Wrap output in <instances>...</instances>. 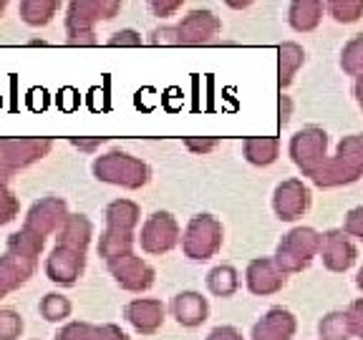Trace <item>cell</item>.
I'll use <instances>...</instances> for the list:
<instances>
[{
    "label": "cell",
    "mask_w": 363,
    "mask_h": 340,
    "mask_svg": "<svg viewBox=\"0 0 363 340\" xmlns=\"http://www.w3.org/2000/svg\"><path fill=\"white\" fill-rule=\"evenodd\" d=\"M104 220H106V230H104L101 239H99V257L106 262L116 260L121 255L134 252L136 242V227L142 222V210L139 204L131 199H113L104 210Z\"/></svg>",
    "instance_id": "6da1fadb"
},
{
    "label": "cell",
    "mask_w": 363,
    "mask_h": 340,
    "mask_svg": "<svg viewBox=\"0 0 363 340\" xmlns=\"http://www.w3.org/2000/svg\"><path fill=\"white\" fill-rule=\"evenodd\" d=\"M91 171L104 184L131 189V192L147 187L149 179H152V169H149L147 162H142V159L129 152H121V149H113V152L96 157L94 164H91Z\"/></svg>",
    "instance_id": "7a4b0ae2"
},
{
    "label": "cell",
    "mask_w": 363,
    "mask_h": 340,
    "mask_svg": "<svg viewBox=\"0 0 363 340\" xmlns=\"http://www.w3.org/2000/svg\"><path fill=\"white\" fill-rule=\"evenodd\" d=\"M363 176V134L343 136L335 147V154L328 157L320 174L313 179V184L320 189H335L353 184Z\"/></svg>",
    "instance_id": "3957f363"
},
{
    "label": "cell",
    "mask_w": 363,
    "mask_h": 340,
    "mask_svg": "<svg viewBox=\"0 0 363 340\" xmlns=\"http://www.w3.org/2000/svg\"><path fill=\"white\" fill-rule=\"evenodd\" d=\"M51 149L53 139L48 136H16V139L0 136V184H8V179H13L18 171L45 159Z\"/></svg>",
    "instance_id": "277c9868"
},
{
    "label": "cell",
    "mask_w": 363,
    "mask_h": 340,
    "mask_svg": "<svg viewBox=\"0 0 363 340\" xmlns=\"http://www.w3.org/2000/svg\"><path fill=\"white\" fill-rule=\"evenodd\" d=\"M318 252H320V232L313 227H295L288 234H283L272 260L285 275H295L306 270L318 257Z\"/></svg>",
    "instance_id": "5b68a950"
},
{
    "label": "cell",
    "mask_w": 363,
    "mask_h": 340,
    "mask_svg": "<svg viewBox=\"0 0 363 340\" xmlns=\"http://www.w3.org/2000/svg\"><path fill=\"white\" fill-rule=\"evenodd\" d=\"M225 242V227L215 215H194L182 232V252L194 262H204L215 257Z\"/></svg>",
    "instance_id": "8992f818"
},
{
    "label": "cell",
    "mask_w": 363,
    "mask_h": 340,
    "mask_svg": "<svg viewBox=\"0 0 363 340\" xmlns=\"http://www.w3.org/2000/svg\"><path fill=\"white\" fill-rule=\"evenodd\" d=\"M288 154L293 159V164L313 181L328 162V134H325V129L303 126L301 131H295L290 136Z\"/></svg>",
    "instance_id": "52a82bcc"
},
{
    "label": "cell",
    "mask_w": 363,
    "mask_h": 340,
    "mask_svg": "<svg viewBox=\"0 0 363 340\" xmlns=\"http://www.w3.org/2000/svg\"><path fill=\"white\" fill-rule=\"evenodd\" d=\"M121 11L119 0H74L68 3L66 18H63V26H66L68 38L74 35H91L96 33V23L111 21Z\"/></svg>",
    "instance_id": "ba28073f"
},
{
    "label": "cell",
    "mask_w": 363,
    "mask_h": 340,
    "mask_svg": "<svg viewBox=\"0 0 363 340\" xmlns=\"http://www.w3.org/2000/svg\"><path fill=\"white\" fill-rule=\"evenodd\" d=\"M136 242L142 244V252H147V255H167L182 242L179 222L174 220L172 212H154V215H149L144 220Z\"/></svg>",
    "instance_id": "9c48e42d"
},
{
    "label": "cell",
    "mask_w": 363,
    "mask_h": 340,
    "mask_svg": "<svg viewBox=\"0 0 363 340\" xmlns=\"http://www.w3.org/2000/svg\"><path fill=\"white\" fill-rule=\"evenodd\" d=\"M106 265L113 283L119 285L121 290H126V293H147L154 285V280H157V270L136 252L121 255L116 260L106 262Z\"/></svg>",
    "instance_id": "30bf717a"
},
{
    "label": "cell",
    "mask_w": 363,
    "mask_h": 340,
    "mask_svg": "<svg viewBox=\"0 0 363 340\" xmlns=\"http://www.w3.org/2000/svg\"><path fill=\"white\" fill-rule=\"evenodd\" d=\"M68 215H71V212H68L66 199L56 197V194H48V197H40L38 202L30 204L23 227L45 239V237H51V234H58V230L66 225Z\"/></svg>",
    "instance_id": "8fae6325"
},
{
    "label": "cell",
    "mask_w": 363,
    "mask_h": 340,
    "mask_svg": "<svg viewBox=\"0 0 363 340\" xmlns=\"http://www.w3.org/2000/svg\"><path fill=\"white\" fill-rule=\"evenodd\" d=\"M313 204V194L303 179H285L272 192V212L280 222L301 220Z\"/></svg>",
    "instance_id": "7c38bea8"
},
{
    "label": "cell",
    "mask_w": 363,
    "mask_h": 340,
    "mask_svg": "<svg viewBox=\"0 0 363 340\" xmlns=\"http://www.w3.org/2000/svg\"><path fill=\"white\" fill-rule=\"evenodd\" d=\"M222 33V21L217 13L207 11V8H194L187 16H182L177 23V35H179V45H204L215 40Z\"/></svg>",
    "instance_id": "4fadbf2b"
},
{
    "label": "cell",
    "mask_w": 363,
    "mask_h": 340,
    "mask_svg": "<svg viewBox=\"0 0 363 340\" xmlns=\"http://www.w3.org/2000/svg\"><path fill=\"white\" fill-rule=\"evenodd\" d=\"M45 278L51 280L53 285H61V288H74L79 283V278L86 270V252L79 249H68V247H53L51 255L45 257Z\"/></svg>",
    "instance_id": "5bb4252c"
},
{
    "label": "cell",
    "mask_w": 363,
    "mask_h": 340,
    "mask_svg": "<svg viewBox=\"0 0 363 340\" xmlns=\"http://www.w3.org/2000/svg\"><path fill=\"white\" fill-rule=\"evenodd\" d=\"M318 257L323 260L325 270L348 272L356 265L358 249L343 230H328V232L320 234V252H318Z\"/></svg>",
    "instance_id": "9a60e30c"
},
{
    "label": "cell",
    "mask_w": 363,
    "mask_h": 340,
    "mask_svg": "<svg viewBox=\"0 0 363 340\" xmlns=\"http://www.w3.org/2000/svg\"><path fill=\"white\" fill-rule=\"evenodd\" d=\"M288 283V275L275 265L272 257H255L250 260L245 267V285L252 295L257 298H267V295H275L285 288Z\"/></svg>",
    "instance_id": "2e32d148"
},
{
    "label": "cell",
    "mask_w": 363,
    "mask_h": 340,
    "mask_svg": "<svg viewBox=\"0 0 363 340\" xmlns=\"http://www.w3.org/2000/svg\"><path fill=\"white\" fill-rule=\"evenodd\" d=\"M167 307L157 298H136V300L124 305V317L126 323L142 335H154L162 330L164 325Z\"/></svg>",
    "instance_id": "e0dca14e"
},
{
    "label": "cell",
    "mask_w": 363,
    "mask_h": 340,
    "mask_svg": "<svg viewBox=\"0 0 363 340\" xmlns=\"http://www.w3.org/2000/svg\"><path fill=\"white\" fill-rule=\"evenodd\" d=\"M298 330V317L288 307H270L252 325L250 340H293Z\"/></svg>",
    "instance_id": "ac0fdd59"
},
{
    "label": "cell",
    "mask_w": 363,
    "mask_h": 340,
    "mask_svg": "<svg viewBox=\"0 0 363 340\" xmlns=\"http://www.w3.org/2000/svg\"><path fill=\"white\" fill-rule=\"evenodd\" d=\"M172 317L182 328H199V325L210 317V302L202 293H194V290H182L172 298Z\"/></svg>",
    "instance_id": "d6986e66"
},
{
    "label": "cell",
    "mask_w": 363,
    "mask_h": 340,
    "mask_svg": "<svg viewBox=\"0 0 363 340\" xmlns=\"http://www.w3.org/2000/svg\"><path fill=\"white\" fill-rule=\"evenodd\" d=\"M38 270V262L23 260V257L13 255V252H3L0 255V300L8 298L11 293L21 290L28 283Z\"/></svg>",
    "instance_id": "ffe728a7"
},
{
    "label": "cell",
    "mask_w": 363,
    "mask_h": 340,
    "mask_svg": "<svg viewBox=\"0 0 363 340\" xmlns=\"http://www.w3.org/2000/svg\"><path fill=\"white\" fill-rule=\"evenodd\" d=\"M94 237V225L86 215H68L66 225L58 230L56 234V244L58 247H68V249H79L86 252Z\"/></svg>",
    "instance_id": "44dd1931"
},
{
    "label": "cell",
    "mask_w": 363,
    "mask_h": 340,
    "mask_svg": "<svg viewBox=\"0 0 363 340\" xmlns=\"http://www.w3.org/2000/svg\"><path fill=\"white\" fill-rule=\"evenodd\" d=\"M242 157L252 166H270L280 157L278 136H247L242 139Z\"/></svg>",
    "instance_id": "7402d4cb"
},
{
    "label": "cell",
    "mask_w": 363,
    "mask_h": 340,
    "mask_svg": "<svg viewBox=\"0 0 363 340\" xmlns=\"http://www.w3.org/2000/svg\"><path fill=\"white\" fill-rule=\"evenodd\" d=\"M325 3L320 0H295L288 6V23L298 33H311L323 21Z\"/></svg>",
    "instance_id": "603a6c76"
},
{
    "label": "cell",
    "mask_w": 363,
    "mask_h": 340,
    "mask_svg": "<svg viewBox=\"0 0 363 340\" xmlns=\"http://www.w3.org/2000/svg\"><path fill=\"white\" fill-rule=\"evenodd\" d=\"M306 63V51H303L301 43H295V40H288V43L280 45L278 51V84L280 91L288 89L293 84V79L298 76L301 66Z\"/></svg>",
    "instance_id": "cb8c5ba5"
},
{
    "label": "cell",
    "mask_w": 363,
    "mask_h": 340,
    "mask_svg": "<svg viewBox=\"0 0 363 340\" xmlns=\"http://www.w3.org/2000/svg\"><path fill=\"white\" fill-rule=\"evenodd\" d=\"M45 247V239L40 234L30 232L26 227H21L18 232H13L8 237V244H6V252H13V255L23 257V260H30V262H38L40 252Z\"/></svg>",
    "instance_id": "d4e9b609"
},
{
    "label": "cell",
    "mask_w": 363,
    "mask_h": 340,
    "mask_svg": "<svg viewBox=\"0 0 363 340\" xmlns=\"http://www.w3.org/2000/svg\"><path fill=\"white\" fill-rule=\"evenodd\" d=\"M58 3L56 0H23L18 6V13H21V21L30 28H43L48 23L56 18L58 13Z\"/></svg>",
    "instance_id": "484cf974"
},
{
    "label": "cell",
    "mask_w": 363,
    "mask_h": 340,
    "mask_svg": "<svg viewBox=\"0 0 363 340\" xmlns=\"http://www.w3.org/2000/svg\"><path fill=\"white\" fill-rule=\"evenodd\" d=\"M207 290L215 298H233L240 290V272L233 265H217L207 272Z\"/></svg>",
    "instance_id": "4316f807"
},
{
    "label": "cell",
    "mask_w": 363,
    "mask_h": 340,
    "mask_svg": "<svg viewBox=\"0 0 363 340\" xmlns=\"http://www.w3.org/2000/svg\"><path fill=\"white\" fill-rule=\"evenodd\" d=\"M318 335H320V340H351L353 333H351V323H348L346 310H333L320 317Z\"/></svg>",
    "instance_id": "83f0119b"
},
{
    "label": "cell",
    "mask_w": 363,
    "mask_h": 340,
    "mask_svg": "<svg viewBox=\"0 0 363 340\" xmlns=\"http://www.w3.org/2000/svg\"><path fill=\"white\" fill-rule=\"evenodd\" d=\"M71 310H74V305H71V300H68L66 295L61 293H48L40 298L38 302V312L43 320H48V323H66L68 317H71Z\"/></svg>",
    "instance_id": "f1b7e54d"
},
{
    "label": "cell",
    "mask_w": 363,
    "mask_h": 340,
    "mask_svg": "<svg viewBox=\"0 0 363 340\" xmlns=\"http://www.w3.org/2000/svg\"><path fill=\"white\" fill-rule=\"evenodd\" d=\"M340 68L343 74L353 76V79H361L363 76V33L353 35L343 51H340Z\"/></svg>",
    "instance_id": "f546056e"
},
{
    "label": "cell",
    "mask_w": 363,
    "mask_h": 340,
    "mask_svg": "<svg viewBox=\"0 0 363 340\" xmlns=\"http://www.w3.org/2000/svg\"><path fill=\"white\" fill-rule=\"evenodd\" d=\"M325 11L330 13L335 23L351 26V23L361 21L363 18V0H328Z\"/></svg>",
    "instance_id": "4dcf8cb0"
},
{
    "label": "cell",
    "mask_w": 363,
    "mask_h": 340,
    "mask_svg": "<svg viewBox=\"0 0 363 340\" xmlns=\"http://www.w3.org/2000/svg\"><path fill=\"white\" fill-rule=\"evenodd\" d=\"M23 323L21 312L11 310V307H0V340H18L23 335Z\"/></svg>",
    "instance_id": "1f68e13d"
},
{
    "label": "cell",
    "mask_w": 363,
    "mask_h": 340,
    "mask_svg": "<svg viewBox=\"0 0 363 340\" xmlns=\"http://www.w3.org/2000/svg\"><path fill=\"white\" fill-rule=\"evenodd\" d=\"M56 340H96V325L86 320H71L58 328Z\"/></svg>",
    "instance_id": "d6a6232c"
},
{
    "label": "cell",
    "mask_w": 363,
    "mask_h": 340,
    "mask_svg": "<svg viewBox=\"0 0 363 340\" xmlns=\"http://www.w3.org/2000/svg\"><path fill=\"white\" fill-rule=\"evenodd\" d=\"M18 215H21V202H18L16 192L8 184H0V227L16 222Z\"/></svg>",
    "instance_id": "836d02e7"
},
{
    "label": "cell",
    "mask_w": 363,
    "mask_h": 340,
    "mask_svg": "<svg viewBox=\"0 0 363 340\" xmlns=\"http://www.w3.org/2000/svg\"><path fill=\"white\" fill-rule=\"evenodd\" d=\"M340 230H343L348 237H356L363 242V204L361 207L348 210V215H346V220H343V227H340Z\"/></svg>",
    "instance_id": "e575fe53"
},
{
    "label": "cell",
    "mask_w": 363,
    "mask_h": 340,
    "mask_svg": "<svg viewBox=\"0 0 363 340\" xmlns=\"http://www.w3.org/2000/svg\"><path fill=\"white\" fill-rule=\"evenodd\" d=\"M184 147L192 154H197V157H204V154L215 152V149L220 147V139H215V136H187V139H184Z\"/></svg>",
    "instance_id": "d590c367"
},
{
    "label": "cell",
    "mask_w": 363,
    "mask_h": 340,
    "mask_svg": "<svg viewBox=\"0 0 363 340\" xmlns=\"http://www.w3.org/2000/svg\"><path fill=\"white\" fill-rule=\"evenodd\" d=\"M142 43H144L142 35L136 33V30H131V28L116 30V33L106 40V45H111V48H139Z\"/></svg>",
    "instance_id": "8d00e7d4"
},
{
    "label": "cell",
    "mask_w": 363,
    "mask_h": 340,
    "mask_svg": "<svg viewBox=\"0 0 363 340\" xmlns=\"http://www.w3.org/2000/svg\"><path fill=\"white\" fill-rule=\"evenodd\" d=\"M346 315H348V323H351V333L363 340V298L353 300L346 307Z\"/></svg>",
    "instance_id": "74e56055"
},
{
    "label": "cell",
    "mask_w": 363,
    "mask_h": 340,
    "mask_svg": "<svg viewBox=\"0 0 363 340\" xmlns=\"http://www.w3.org/2000/svg\"><path fill=\"white\" fill-rule=\"evenodd\" d=\"M152 45H179V35H177V26H164V28H154L149 35Z\"/></svg>",
    "instance_id": "f35d334b"
},
{
    "label": "cell",
    "mask_w": 363,
    "mask_h": 340,
    "mask_svg": "<svg viewBox=\"0 0 363 340\" xmlns=\"http://www.w3.org/2000/svg\"><path fill=\"white\" fill-rule=\"evenodd\" d=\"M182 0H152L149 3V11L154 13L157 18H169V16H174L177 11H182Z\"/></svg>",
    "instance_id": "ab89813d"
},
{
    "label": "cell",
    "mask_w": 363,
    "mask_h": 340,
    "mask_svg": "<svg viewBox=\"0 0 363 340\" xmlns=\"http://www.w3.org/2000/svg\"><path fill=\"white\" fill-rule=\"evenodd\" d=\"M96 340H131L119 325L113 323H104V325H96Z\"/></svg>",
    "instance_id": "60d3db41"
},
{
    "label": "cell",
    "mask_w": 363,
    "mask_h": 340,
    "mask_svg": "<svg viewBox=\"0 0 363 340\" xmlns=\"http://www.w3.org/2000/svg\"><path fill=\"white\" fill-rule=\"evenodd\" d=\"M204 340H245L235 325H217L215 330H210V335Z\"/></svg>",
    "instance_id": "b9f144b4"
},
{
    "label": "cell",
    "mask_w": 363,
    "mask_h": 340,
    "mask_svg": "<svg viewBox=\"0 0 363 340\" xmlns=\"http://www.w3.org/2000/svg\"><path fill=\"white\" fill-rule=\"evenodd\" d=\"M290 113H293V101H290V96L280 94V98H278V121H280V126H288Z\"/></svg>",
    "instance_id": "7bdbcfd3"
},
{
    "label": "cell",
    "mask_w": 363,
    "mask_h": 340,
    "mask_svg": "<svg viewBox=\"0 0 363 340\" xmlns=\"http://www.w3.org/2000/svg\"><path fill=\"white\" fill-rule=\"evenodd\" d=\"M71 144H74L76 149H81V152H94V149L104 147L106 144V139L104 136H96V139H71Z\"/></svg>",
    "instance_id": "ee69618b"
},
{
    "label": "cell",
    "mask_w": 363,
    "mask_h": 340,
    "mask_svg": "<svg viewBox=\"0 0 363 340\" xmlns=\"http://www.w3.org/2000/svg\"><path fill=\"white\" fill-rule=\"evenodd\" d=\"M68 43H71V45H96L99 38H96V33H91V35H74V38H68Z\"/></svg>",
    "instance_id": "f6af8a7d"
},
{
    "label": "cell",
    "mask_w": 363,
    "mask_h": 340,
    "mask_svg": "<svg viewBox=\"0 0 363 340\" xmlns=\"http://www.w3.org/2000/svg\"><path fill=\"white\" fill-rule=\"evenodd\" d=\"M353 96H356L358 106H361V111H363V76L356 79V84H353Z\"/></svg>",
    "instance_id": "bcb514c9"
},
{
    "label": "cell",
    "mask_w": 363,
    "mask_h": 340,
    "mask_svg": "<svg viewBox=\"0 0 363 340\" xmlns=\"http://www.w3.org/2000/svg\"><path fill=\"white\" fill-rule=\"evenodd\" d=\"M356 288H358V290H363V267L358 270V275H356Z\"/></svg>",
    "instance_id": "7dc6e473"
},
{
    "label": "cell",
    "mask_w": 363,
    "mask_h": 340,
    "mask_svg": "<svg viewBox=\"0 0 363 340\" xmlns=\"http://www.w3.org/2000/svg\"><path fill=\"white\" fill-rule=\"evenodd\" d=\"M227 6H230V8H247L250 3H247V0H245V3H233V0H230V3H227Z\"/></svg>",
    "instance_id": "c3c4849f"
},
{
    "label": "cell",
    "mask_w": 363,
    "mask_h": 340,
    "mask_svg": "<svg viewBox=\"0 0 363 340\" xmlns=\"http://www.w3.org/2000/svg\"><path fill=\"white\" fill-rule=\"evenodd\" d=\"M6 8H8V3H6V0H0V18H3V13H6Z\"/></svg>",
    "instance_id": "681fc988"
}]
</instances>
